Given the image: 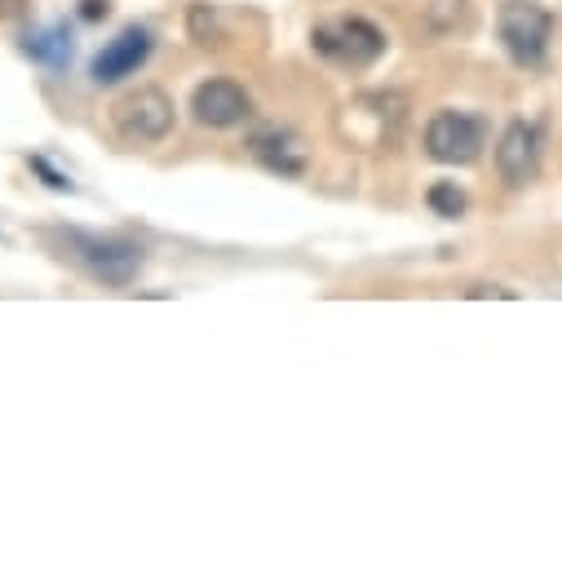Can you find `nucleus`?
<instances>
[{
    "label": "nucleus",
    "mask_w": 562,
    "mask_h": 562,
    "mask_svg": "<svg viewBox=\"0 0 562 562\" xmlns=\"http://www.w3.org/2000/svg\"><path fill=\"white\" fill-rule=\"evenodd\" d=\"M67 257L106 289H128L143 270V248L120 235H93V231H63Z\"/></svg>",
    "instance_id": "obj_1"
},
{
    "label": "nucleus",
    "mask_w": 562,
    "mask_h": 562,
    "mask_svg": "<svg viewBox=\"0 0 562 562\" xmlns=\"http://www.w3.org/2000/svg\"><path fill=\"white\" fill-rule=\"evenodd\" d=\"M248 151L270 169V173H279V178H302L306 173V151H302V143L289 133V128H257L252 137H248Z\"/></svg>",
    "instance_id": "obj_9"
},
{
    "label": "nucleus",
    "mask_w": 562,
    "mask_h": 562,
    "mask_svg": "<svg viewBox=\"0 0 562 562\" xmlns=\"http://www.w3.org/2000/svg\"><path fill=\"white\" fill-rule=\"evenodd\" d=\"M426 204H430L439 217H461V213H465V191H461L457 182H435V187L426 191Z\"/></svg>",
    "instance_id": "obj_11"
},
{
    "label": "nucleus",
    "mask_w": 562,
    "mask_h": 562,
    "mask_svg": "<svg viewBox=\"0 0 562 562\" xmlns=\"http://www.w3.org/2000/svg\"><path fill=\"white\" fill-rule=\"evenodd\" d=\"M115 128L128 137V143H160V137L173 128V98L156 85L124 93L115 102Z\"/></svg>",
    "instance_id": "obj_5"
},
{
    "label": "nucleus",
    "mask_w": 562,
    "mask_h": 562,
    "mask_svg": "<svg viewBox=\"0 0 562 562\" xmlns=\"http://www.w3.org/2000/svg\"><path fill=\"white\" fill-rule=\"evenodd\" d=\"M111 14V0H80V19L85 23H102Z\"/></svg>",
    "instance_id": "obj_13"
},
{
    "label": "nucleus",
    "mask_w": 562,
    "mask_h": 562,
    "mask_svg": "<svg viewBox=\"0 0 562 562\" xmlns=\"http://www.w3.org/2000/svg\"><path fill=\"white\" fill-rule=\"evenodd\" d=\"M487 293L492 297H514V289H496V284H474L470 289V297H487Z\"/></svg>",
    "instance_id": "obj_14"
},
{
    "label": "nucleus",
    "mask_w": 562,
    "mask_h": 562,
    "mask_svg": "<svg viewBox=\"0 0 562 562\" xmlns=\"http://www.w3.org/2000/svg\"><path fill=\"white\" fill-rule=\"evenodd\" d=\"M496 32H501L505 54L518 67H540L549 54V41H553V14L544 5H536V0H509L496 19Z\"/></svg>",
    "instance_id": "obj_2"
},
{
    "label": "nucleus",
    "mask_w": 562,
    "mask_h": 562,
    "mask_svg": "<svg viewBox=\"0 0 562 562\" xmlns=\"http://www.w3.org/2000/svg\"><path fill=\"white\" fill-rule=\"evenodd\" d=\"M23 54H27L36 67H45V71H67V63H71V54H76V36H71L67 23L32 27V32L23 36Z\"/></svg>",
    "instance_id": "obj_10"
},
{
    "label": "nucleus",
    "mask_w": 562,
    "mask_h": 562,
    "mask_svg": "<svg viewBox=\"0 0 562 562\" xmlns=\"http://www.w3.org/2000/svg\"><path fill=\"white\" fill-rule=\"evenodd\" d=\"M540 151H544V133L540 124H527V120H514L501 143H496V169L509 187H527L540 169Z\"/></svg>",
    "instance_id": "obj_7"
},
{
    "label": "nucleus",
    "mask_w": 562,
    "mask_h": 562,
    "mask_svg": "<svg viewBox=\"0 0 562 562\" xmlns=\"http://www.w3.org/2000/svg\"><path fill=\"white\" fill-rule=\"evenodd\" d=\"M151 32L147 27H124V32H115L102 49H98V58L89 63V76H93V85H120V80H128V76H137L143 71V63L151 58Z\"/></svg>",
    "instance_id": "obj_6"
},
{
    "label": "nucleus",
    "mask_w": 562,
    "mask_h": 562,
    "mask_svg": "<svg viewBox=\"0 0 562 562\" xmlns=\"http://www.w3.org/2000/svg\"><path fill=\"white\" fill-rule=\"evenodd\" d=\"M311 45H315L319 58L359 71V67H372L385 54V32L372 27L368 19H333V23L311 32Z\"/></svg>",
    "instance_id": "obj_3"
},
{
    "label": "nucleus",
    "mask_w": 562,
    "mask_h": 562,
    "mask_svg": "<svg viewBox=\"0 0 562 562\" xmlns=\"http://www.w3.org/2000/svg\"><path fill=\"white\" fill-rule=\"evenodd\" d=\"M487 147V120L474 111H439L426 124V151L439 165H474Z\"/></svg>",
    "instance_id": "obj_4"
},
{
    "label": "nucleus",
    "mask_w": 562,
    "mask_h": 562,
    "mask_svg": "<svg viewBox=\"0 0 562 562\" xmlns=\"http://www.w3.org/2000/svg\"><path fill=\"white\" fill-rule=\"evenodd\" d=\"M191 111L204 128H235L252 115V98L235 80H204L191 98Z\"/></svg>",
    "instance_id": "obj_8"
},
{
    "label": "nucleus",
    "mask_w": 562,
    "mask_h": 562,
    "mask_svg": "<svg viewBox=\"0 0 562 562\" xmlns=\"http://www.w3.org/2000/svg\"><path fill=\"white\" fill-rule=\"evenodd\" d=\"M27 165H32V173H41V178H45V187H49V191H71V178H67V173H58L45 156H32Z\"/></svg>",
    "instance_id": "obj_12"
}]
</instances>
